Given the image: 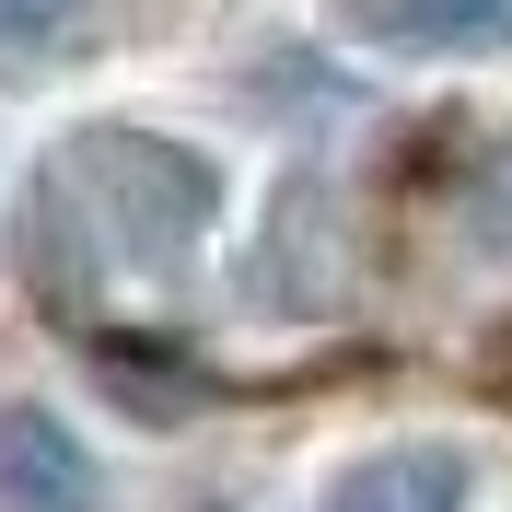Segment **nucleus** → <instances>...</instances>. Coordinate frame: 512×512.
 <instances>
[{
    "mask_svg": "<svg viewBox=\"0 0 512 512\" xmlns=\"http://www.w3.org/2000/svg\"><path fill=\"white\" fill-rule=\"evenodd\" d=\"M0 512H94V454L59 408H0Z\"/></svg>",
    "mask_w": 512,
    "mask_h": 512,
    "instance_id": "3",
    "label": "nucleus"
},
{
    "mask_svg": "<svg viewBox=\"0 0 512 512\" xmlns=\"http://www.w3.org/2000/svg\"><path fill=\"white\" fill-rule=\"evenodd\" d=\"M326 512H466V466L431 443H396V454H361L350 478L326 489Z\"/></svg>",
    "mask_w": 512,
    "mask_h": 512,
    "instance_id": "4",
    "label": "nucleus"
},
{
    "mask_svg": "<svg viewBox=\"0 0 512 512\" xmlns=\"http://www.w3.org/2000/svg\"><path fill=\"white\" fill-rule=\"evenodd\" d=\"M70 187H82V210H94L140 268L187 256L198 233H210V210H222L210 163L175 152V140H140V128H94V140H70Z\"/></svg>",
    "mask_w": 512,
    "mask_h": 512,
    "instance_id": "1",
    "label": "nucleus"
},
{
    "mask_svg": "<svg viewBox=\"0 0 512 512\" xmlns=\"http://www.w3.org/2000/svg\"><path fill=\"white\" fill-rule=\"evenodd\" d=\"M70 24H82V0H0V59H12V70H47L70 47Z\"/></svg>",
    "mask_w": 512,
    "mask_h": 512,
    "instance_id": "5",
    "label": "nucleus"
},
{
    "mask_svg": "<svg viewBox=\"0 0 512 512\" xmlns=\"http://www.w3.org/2000/svg\"><path fill=\"white\" fill-rule=\"evenodd\" d=\"M466 222H478V245H489V256H512V140L478 163V198H466Z\"/></svg>",
    "mask_w": 512,
    "mask_h": 512,
    "instance_id": "6",
    "label": "nucleus"
},
{
    "mask_svg": "<svg viewBox=\"0 0 512 512\" xmlns=\"http://www.w3.org/2000/svg\"><path fill=\"white\" fill-rule=\"evenodd\" d=\"M338 24L396 59H489L512 47V0H338Z\"/></svg>",
    "mask_w": 512,
    "mask_h": 512,
    "instance_id": "2",
    "label": "nucleus"
}]
</instances>
